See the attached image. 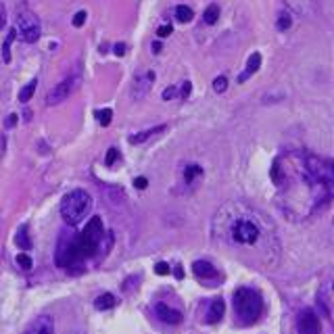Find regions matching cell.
<instances>
[{
	"label": "cell",
	"instance_id": "cell-8",
	"mask_svg": "<svg viewBox=\"0 0 334 334\" xmlns=\"http://www.w3.org/2000/svg\"><path fill=\"white\" fill-rule=\"evenodd\" d=\"M73 88H75V77H67L63 82H58L50 92L46 96V105H58V103H63L67 101V96L73 92Z\"/></svg>",
	"mask_w": 334,
	"mask_h": 334
},
{
	"label": "cell",
	"instance_id": "cell-5",
	"mask_svg": "<svg viewBox=\"0 0 334 334\" xmlns=\"http://www.w3.org/2000/svg\"><path fill=\"white\" fill-rule=\"evenodd\" d=\"M54 261L58 267H63V269H71L73 265L82 263L75 247H73V234L67 236L63 234L58 238V245H56V253H54Z\"/></svg>",
	"mask_w": 334,
	"mask_h": 334
},
{
	"label": "cell",
	"instance_id": "cell-15",
	"mask_svg": "<svg viewBox=\"0 0 334 334\" xmlns=\"http://www.w3.org/2000/svg\"><path fill=\"white\" fill-rule=\"evenodd\" d=\"M330 284L326 282L320 290H318V305H320V309H322V313H324V318H328L330 320V316H332V309H330Z\"/></svg>",
	"mask_w": 334,
	"mask_h": 334
},
{
	"label": "cell",
	"instance_id": "cell-12",
	"mask_svg": "<svg viewBox=\"0 0 334 334\" xmlns=\"http://www.w3.org/2000/svg\"><path fill=\"white\" fill-rule=\"evenodd\" d=\"M192 271H194V276L203 282H213L218 278V269L211 265L209 261H194L192 263Z\"/></svg>",
	"mask_w": 334,
	"mask_h": 334
},
{
	"label": "cell",
	"instance_id": "cell-4",
	"mask_svg": "<svg viewBox=\"0 0 334 334\" xmlns=\"http://www.w3.org/2000/svg\"><path fill=\"white\" fill-rule=\"evenodd\" d=\"M15 32H17V36H19L23 42H27V44L38 42V38H40V34H42L40 19H38L34 13H27V11L19 13L17 23H15Z\"/></svg>",
	"mask_w": 334,
	"mask_h": 334
},
{
	"label": "cell",
	"instance_id": "cell-32",
	"mask_svg": "<svg viewBox=\"0 0 334 334\" xmlns=\"http://www.w3.org/2000/svg\"><path fill=\"white\" fill-rule=\"evenodd\" d=\"M171 32H173V27L167 23V25H161V27L157 29V36H159V38H167V36H171Z\"/></svg>",
	"mask_w": 334,
	"mask_h": 334
},
{
	"label": "cell",
	"instance_id": "cell-11",
	"mask_svg": "<svg viewBox=\"0 0 334 334\" xmlns=\"http://www.w3.org/2000/svg\"><path fill=\"white\" fill-rule=\"evenodd\" d=\"M155 313H157V318H159L161 322H165V324H180V322H182V311L169 307L167 303H157V305H155Z\"/></svg>",
	"mask_w": 334,
	"mask_h": 334
},
{
	"label": "cell",
	"instance_id": "cell-31",
	"mask_svg": "<svg viewBox=\"0 0 334 334\" xmlns=\"http://www.w3.org/2000/svg\"><path fill=\"white\" fill-rule=\"evenodd\" d=\"M155 271H157V274H159V276H167V274H169V271H171V267H169V265H167L165 261H159V263L155 265Z\"/></svg>",
	"mask_w": 334,
	"mask_h": 334
},
{
	"label": "cell",
	"instance_id": "cell-9",
	"mask_svg": "<svg viewBox=\"0 0 334 334\" xmlns=\"http://www.w3.org/2000/svg\"><path fill=\"white\" fill-rule=\"evenodd\" d=\"M155 77H157L155 71H144V73H140V75L134 77V84H132V96H134V101H142L150 92Z\"/></svg>",
	"mask_w": 334,
	"mask_h": 334
},
{
	"label": "cell",
	"instance_id": "cell-10",
	"mask_svg": "<svg viewBox=\"0 0 334 334\" xmlns=\"http://www.w3.org/2000/svg\"><path fill=\"white\" fill-rule=\"evenodd\" d=\"M23 334H54V320L50 316H40L25 328Z\"/></svg>",
	"mask_w": 334,
	"mask_h": 334
},
{
	"label": "cell",
	"instance_id": "cell-37",
	"mask_svg": "<svg viewBox=\"0 0 334 334\" xmlns=\"http://www.w3.org/2000/svg\"><path fill=\"white\" fill-rule=\"evenodd\" d=\"M17 117H19V115H15V113H11V115L7 117V121H5V126H7V128H13V126L17 124Z\"/></svg>",
	"mask_w": 334,
	"mask_h": 334
},
{
	"label": "cell",
	"instance_id": "cell-16",
	"mask_svg": "<svg viewBox=\"0 0 334 334\" xmlns=\"http://www.w3.org/2000/svg\"><path fill=\"white\" fill-rule=\"evenodd\" d=\"M167 130V126H157V128H150V130H142V132H138V134H132L130 136V144H142V142H146L148 138H155L157 134H161V132H165Z\"/></svg>",
	"mask_w": 334,
	"mask_h": 334
},
{
	"label": "cell",
	"instance_id": "cell-33",
	"mask_svg": "<svg viewBox=\"0 0 334 334\" xmlns=\"http://www.w3.org/2000/svg\"><path fill=\"white\" fill-rule=\"evenodd\" d=\"M86 11H80V13H75V17H73V27H82L84 23H86Z\"/></svg>",
	"mask_w": 334,
	"mask_h": 334
},
{
	"label": "cell",
	"instance_id": "cell-29",
	"mask_svg": "<svg viewBox=\"0 0 334 334\" xmlns=\"http://www.w3.org/2000/svg\"><path fill=\"white\" fill-rule=\"evenodd\" d=\"M117 157H119V150H117V148H109V153H107V157H105V165L111 167V165L117 161Z\"/></svg>",
	"mask_w": 334,
	"mask_h": 334
},
{
	"label": "cell",
	"instance_id": "cell-36",
	"mask_svg": "<svg viewBox=\"0 0 334 334\" xmlns=\"http://www.w3.org/2000/svg\"><path fill=\"white\" fill-rule=\"evenodd\" d=\"M5 23H7V9L5 5H0V29L5 27Z\"/></svg>",
	"mask_w": 334,
	"mask_h": 334
},
{
	"label": "cell",
	"instance_id": "cell-27",
	"mask_svg": "<svg viewBox=\"0 0 334 334\" xmlns=\"http://www.w3.org/2000/svg\"><path fill=\"white\" fill-rule=\"evenodd\" d=\"M226 88H228V80H226L224 75H220V77H215V80H213V90H215L218 94L226 92Z\"/></svg>",
	"mask_w": 334,
	"mask_h": 334
},
{
	"label": "cell",
	"instance_id": "cell-20",
	"mask_svg": "<svg viewBox=\"0 0 334 334\" xmlns=\"http://www.w3.org/2000/svg\"><path fill=\"white\" fill-rule=\"evenodd\" d=\"M173 13H175V19H178L180 23H190L192 17H194V11H192L190 7H186V5H178Z\"/></svg>",
	"mask_w": 334,
	"mask_h": 334
},
{
	"label": "cell",
	"instance_id": "cell-18",
	"mask_svg": "<svg viewBox=\"0 0 334 334\" xmlns=\"http://www.w3.org/2000/svg\"><path fill=\"white\" fill-rule=\"evenodd\" d=\"M115 305H117V299H115V294H111V292H105V294H101V297L94 301V307H96L99 311L113 309Z\"/></svg>",
	"mask_w": 334,
	"mask_h": 334
},
{
	"label": "cell",
	"instance_id": "cell-28",
	"mask_svg": "<svg viewBox=\"0 0 334 334\" xmlns=\"http://www.w3.org/2000/svg\"><path fill=\"white\" fill-rule=\"evenodd\" d=\"M190 90H192V84L190 82H184L180 86V90H178V96L182 99V101H186L188 96H190Z\"/></svg>",
	"mask_w": 334,
	"mask_h": 334
},
{
	"label": "cell",
	"instance_id": "cell-26",
	"mask_svg": "<svg viewBox=\"0 0 334 334\" xmlns=\"http://www.w3.org/2000/svg\"><path fill=\"white\" fill-rule=\"evenodd\" d=\"M17 265H21L23 269H32L34 261H32V257H29L27 253H19V255H17Z\"/></svg>",
	"mask_w": 334,
	"mask_h": 334
},
{
	"label": "cell",
	"instance_id": "cell-2",
	"mask_svg": "<svg viewBox=\"0 0 334 334\" xmlns=\"http://www.w3.org/2000/svg\"><path fill=\"white\" fill-rule=\"evenodd\" d=\"M90 209H92V197L82 188H75L61 201V218L69 226H77L90 213Z\"/></svg>",
	"mask_w": 334,
	"mask_h": 334
},
{
	"label": "cell",
	"instance_id": "cell-17",
	"mask_svg": "<svg viewBox=\"0 0 334 334\" xmlns=\"http://www.w3.org/2000/svg\"><path fill=\"white\" fill-rule=\"evenodd\" d=\"M15 245L21 249V251H29L32 249V240H29V234H27V226L23 224L19 230H17V234H15Z\"/></svg>",
	"mask_w": 334,
	"mask_h": 334
},
{
	"label": "cell",
	"instance_id": "cell-6",
	"mask_svg": "<svg viewBox=\"0 0 334 334\" xmlns=\"http://www.w3.org/2000/svg\"><path fill=\"white\" fill-rule=\"evenodd\" d=\"M232 238L240 245H255L259 238V228L251 220H238L232 228Z\"/></svg>",
	"mask_w": 334,
	"mask_h": 334
},
{
	"label": "cell",
	"instance_id": "cell-35",
	"mask_svg": "<svg viewBox=\"0 0 334 334\" xmlns=\"http://www.w3.org/2000/svg\"><path fill=\"white\" fill-rule=\"evenodd\" d=\"M113 52H115L117 56H124V54H126V44H124V42L115 44V46H113Z\"/></svg>",
	"mask_w": 334,
	"mask_h": 334
},
{
	"label": "cell",
	"instance_id": "cell-24",
	"mask_svg": "<svg viewBox=\"0 0 334 334\" xmlns=\"http://www.w3.org/2000/svg\"><path fill=\"white\" fill-rule=\"evenodd\" d=\"M94 115H96V121H99V124L107 128V126L111 124V117H113V111H111V109H99V111H96Z\"/></svg>",
	"mask_w": 334,
	"mask_h": 334
},
{
	"label": "cell",
	"instance_id": "cell-14",
	"mask_svg": "<svg viewBox=\"0 0 334 334\" xmlns=\"http://www.w3.org/2000/svg\"><path fill=\"white\" fill-rule=\"evenodd\" d=\"M259 67H261V54H259V52H253V54L249 56V61H247V69L240 73L238 82H240V84H242V82H247L251 75H255V73L259 71Z\"/></svg>",
	"mask_w": 334,
	"mask_h": 334
},
{
	"label": "cell",
	"instance_id": "cell-30",
	"mask_svg": "<svg viewBox=\"0 0 334 334\" xmlns=\"http://www.w3.org/2000/svg\"><path fill=\"white\" fill-rule=\"evenodd\" d=\"M175 96H178V88L175 86H169V88L163 90V101H173Z\"/></svg>",
	"mask_w": 334,
	"mask_h": 334
},
{
	"label": "cell",
	"instance_id": "cell-22",
	"mask_svg": "<svg viewBox=\"0 0 334 334\" xmlns=\"http://www.w3.org/2000/svg\"><path fill=\"white\" fill-rule=\"evenodd\" d=\"M218 19H220V7L218 5H209L205 9V13H203V21L207 25H213V23H218Z\"/></svg>",
	"mask_w": 334,
	"mask_h": 334
},
{
	"label": "cell",
	"instance_id": "cell-25",
	"mask_svg": "<svg viewBox=\"0 0 334 334\" xmlns=\"http://www.w3.org/2000/svg\"><path fill=\"white\" fill-rule=\"evenodd\" d=\"M278 29H280V32H284V29H288L290 25H292V19H290V15L288 13H280L278 15Z\"/></svg>",
	"mask_w": 334,
	"mask_h": 334
},
{
	"label": "cell",
	"instance_id": "cell-3",
	"mask_svg": "<svg viewBox=\"0 0 334 334\" xmlns=\"http://www.w3.org/2000/svg\"><path fill=\"white\" fill-rule=\"evenodd\" d=\"M234 311L242 324H253L263 311V301L259 292L253 288H238L234 292Z\"/></svg>",
	"mask_w": 334,
	"mask_h": 334
},
{
	"label": "cell",
	"instance_id": "cell-13",
	"mask_svg": "<svg viewBox=\"0 0 334 334\" xmlns=\"http://www.w3.org/2000/svg\"><path fill=\"white\" fill-rule=\"evenodd\" d=\"M224 311H226V305L222 299H213L209 303V309H207V322L209 324H215L224 318Z\"/></svg>",
	"mask_w": 334,
	"mask_h": 334
},
{
	"label": "cell",
	"instance_id": "cell-1",
	"mask_svg": "<svg viewBox=\"0 0 334 334\" xmlns=\"http://www.w3.org/2000/svg\"><path fill=\"white\" fill-rule=\"evenodd\" d=\"M105 238V228H103V222L101 218H92L82 232L73 234V247L80 255V259H88V257H92L96 255V251L101 249V242Z\"/></svg>",
	"mask_w": 334,
	"mask_h": 334
},
{
	"label": "cell",
	"instance_id": "cell-23",
	"mask_svg": "<svg viewBox=\"0 0 334 334\" xmlns=\"http://www.w3.org/2000/svg\"><path fill=\"white\" fill-rule=\"evenodd\" d=\"M17 38V32H15V27L9 32V36H7V40H5V44H3V58H5V63H11V44H13V40Z\"/></svg>",
	"mask_w": 334,
	"mask_h": 334
},
{
	"label": "cell",
	"instance_id": "cell-19",
	"mask_svg": "<svg viewBox=\"0 0 334 334\" xmlns=\"http://www.w3.org/2000/svg\"><path fill=\"white\" fill-rule=\"evenodd\" d=\"M199 178H203V167L201 165H186L184 167V182L186 184H192V182H197Z\"/></svg>",
	"mask_w": 334,
	"mask_h": 334
},
{
	"label": "cell",
	"instance_id": "cell-7",
	"mask_svg": "<svg viewBox=\"0 0 334 334\" xmlns=\"http://www.w3.org/2000/svg\"><path fill=\"white\" fill-rule=\"evenodd\" d=\"M297 328H299V334H320L322 326H320V318L313 309L305 307L299 311V318H297Z\"/></svg>",
	"mask_w": 334,
	"mask_h": 334
},
{
	"label": "cell",
	"instance_id": "cell-38",
	"mask_svg": "<svg viewBox=\"0 0 334 334\" xmlns=\"http://www.w3.org/2000/svg\"><path fill=\"white\" fill-rule=\"evenodd\" d=\"M153 52H155V54L161 52V42H155V44H153Z\"/></svg>",
	"mask_w": 334,
	"mask_h": 334
},
{
	"label": "cell",
	"instance_id": "cell-34",
	"mask_svg": "<svg viewBox=\"0 0 334 334\" xmlns=\"http://www.w3.org/2000/svg\"><path fill=\"white\" fill-rule=\"evenodd\" d=\"M134 186H136L138 190H144V188L148 186V180H146L144 175H140V178H136V180H134Z\"/></svg>",
	"mask_w": 334,
	"mask_h": 334
},
{
	"label": "cell",
	"instance_id": "cell-21",
	"mask_svg": "<svg viewBox=\"0 0 334 334\" xmlns=\"http://www.w3.org/2000/svg\"><path fill=\"white\" fill-rule=\"evenodd\" d=\"M36 88H38V80H32V82H27L23 88H21V92H19V101L21 103H29L36 92Z\"/></svg>",
	"mask_w": 334,
	"mask_h": 334
}]
</instances>
